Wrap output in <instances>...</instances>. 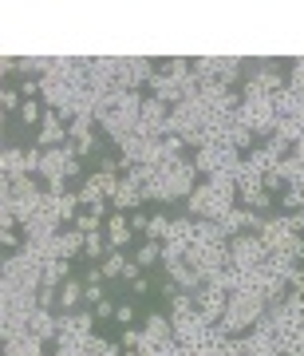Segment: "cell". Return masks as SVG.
<instances>
[{
    "label": "cell",
    "instance_id": "1",
    "mask_svg": "<svg viewBox=\"0 0 304 356\" xmlns=\"http://www.w3.org/2000/svg\"><path fill=\"white\" fill-rule=\"evenodd\" d=\"M233 206H237V194H233V191H217L214 182H198V186L190 191V198H186V214L221 222Z\"/></svg>",
    "mask_w": 304,
    "mask_h": 356
},
{
    "label": "cell",
    "instance_id": "2",
    "mask_svg": "<svg viewBox=\"0 0 304 356\" xmlns=\"http://www.w3.org/2000/svg\"><path fill=\"white\" fill-rule=\"evenodd\" d=\"M241 127H249L253 135H273L277 131V107H273V95H261V99H241V107L233 111Z\"/></svg>",
    "mask_w": 304,
    "mask_h": 356
},
{
    "label": "cell",
    "instance_id": "3",
    "mask_svg": "<svg viewBox=\"0 0 304 356\" xmlns=\"http://www.w3.org/2000/svg\"><path fill=\"white\" fill-rule=\"evenodd\" d=\"M269 261V250L257 234H241L229 242V266L241 269V273H257V269Z\"/></svg>",
    "mask_w": 304,
    "mask_h": 356
},
{
    "label": "cell",
    "instance_id": "4",
    "mask_svg": "<svg viewBox=\"0 0 304 356\" xmlns=\"http://www.w3.org/2000/svg\"><path fill=\"white\" fill-rule=\"evenodd\" d=\"M186 266H194L205 281H214L221 269H229V245H190Z\"/></svg>",
    "mask_w": 304,
    "mask_h": 356
},
{
    "label": "cell",
    "instance_id": "5",
    "mask_svg": "<svg viewBox=\"0 0 304 356\" xmlns=\"http://www.w3.org/2000/svg\"><path fill=\"white\" fill-rule=\"evenodd\" d=\"M154 60L146 56H119V72H115V83L123 91H139V83H151L154 76Z\"/></svg>",
    "mask_w": 304,
    "mask_h": 356
},
{
    "label": "cell",
    "instance_id": "6",
    "mask_svg": "<svg viewBox=\"0 0 304 356\" xmlns=\"http://www.w3.org/2000/svg\"><path fill=\"white\" fill-rule=\"evenodd\" d=\"M95 337V313L76 309V313H60V337L56 341H91Z\"/></svg>",
    "mask_w": 304,
    "mask_h": 356
},
{
    "label": "cell",
    "instance_id": "7",
    "mask_svg": "<svg viewBox=\"0 0 304 356\" xmlns=\"http://www.w3.org/2000/svg\"><path fill=\"white\" fill-rule=\"evenodd\" d=\"M194 301H198V313H202L210 325H217L221 321V313L229 309V289H221V285H202V289L194 293Z\"/></svg>",
    "mask_w": 304,
    "mask_h": 356
},
{
    "label": "cell",
    "instance_id": "8",
    "mask_svg": "<svg viewBox=\"0 0 304 356\" xmlns=\"http://www.w3.org/2000/svg\"><path fill=\"white\" fill-rule=\"evenodd\" d=\"M71 143V135H67V123H60L56 119V111L44 115V123L36 127V147H44V151H56V147H67Z\"/></svg>",
    "mask_w": 304,
    "mask_h": 356
},
{
    "label": "cell",
    "instance_id": "9",
    "mask_svg": "<svg viewBox=\"0 0 304 356\" xmlns=\"http://www.w3.org/2000/svg\"><path fill=\"white\" fill-rule=\"evenodd\" d=\"M142 332H146L151 348H162V344L174 341V321L166 317V313H146V325H142Z\"/></svg>",
    "mask_w": 304,
    "mask_h": 356
},
{
    "label": "cell",
    "instance_id": "10",
    "mask_svg": "<svg viewBox=\"0 0 304 356\" xmlns=\"http://www.w3.org/2000/svg\"><path fill=\"white\" fill-rule=\"evenodd\" d=\"M142 202H146V191H142L135 178L123 175V182H119V194L111 198V206H115V210H130V214H135Z\"/></svg>",
    "mask_w": 304,
    "mask_h": 356
},
{
    "label": "cell",
    "instance_id": "11",
    "mask_svg": "<svg viewBox=\"0 0 304 356\" xmlns=\"http://www.w3.org/2000/svg\"><path fill=\"white\" fill-rule=\"evenodd\" d=\"M107 242H111V250H123V245L135 238V229H130V218L123 214V210H111V218H107Z\"/></svg>",
    "mask_w": 304,
    "mask_h": 356
},
{
    "label": "cell",
    "instance_id": "12",
    "mask_svg": "<svg viewBox=\"0 0 304 356\" xmlns=\"http://www.w3.org/2000/svg\"><path fill=\"white\" fill-rule=\"evenodd\" d=\"M83 242H87V234H79L76 226H64L60 229V238H56V250H51V254L64 257V261H76V254H83Z\"/></svg>",
    "mask_w": 304,
    "mask_h": 356
},
{
    "label": "cell",
    "instance_id": "13",
    "mask_svg": "<svg viewBox=\"0 0 304 356\" xmlns=\"http://www.w3.org/2000/svg\"><path fill=\"white\" fill-rule=\"evenodd\" d=\"M273 194L265 191V186H241L237 191V206H245V210H257V214H265L269 218V210H273Z\"/></svg>",
    "mask_w": 304,
    "mask_h": 356
},
{
    "label": "cell",
    "instance_id": "14",
    "mask_svg": "<svg viewBox=\"0 0 304 356\" xmlns=\"http://www.w3.org/2000/svg\"><path fill=\"white\" fill-rule=\"evenodd\" d=\"M0 170H4L8 182L28 178V151H20V147H4V154H0Z\"/></svg>",
    "mask_w": 304,
    "mask_h": 356
},
{
    "label": "cell",
    "instance_id": "15",
    "mask_svg": "<svg viewBox=\"0 0 304 356\" xmlns=\"http://www.w3.org/2000/svg\"><path fill=\"white\" fill-rule=\"evenodd\" d=\"M194 234H198V218L182 210L178 218H170V238H166V242L186 245V250H190V245H194Z\"/></svg>",
    "mask_w": 304,
    "mask_h": 356
},
{
    "label": "cell",
    "instance_id": "16",
    "mask_svg": "<svg viewBox=\"0 0 304 356\" xmlns=\"http://www.w3.org/2000/svg\"><path fill=\"white\" fill-rule=\"evenodd\" d=\"M28 332H32L36 341H56V337H60V317H51L48 309H36V313L28 317Z\"/></svg>",
    "mask_w": 304,
    "mask_h": 356
},
{
    "label": "cell",
    "instance_id": "17",
    "mask_svg": "<svg viewBox=\"0 0 304 356\" xmlns=\"http://www.w3.org/2000/svg\"><path fill=\"white\" fill-rule=\"evenodd\" d=\"M146 88L154 91V99L170 103V107H178V103L186 99V95H182V88H178V83H174V79H170V76H162V72H154V76H151V83H146Z\"/></svg>",
    "mask_w": 304,
    "mask_h": 356
},
{
    "label": "cell",
    "instance_id": "18",
    "mask_svg": "<svg viewBox=\"0 0 304 356\" xmlns=\"http://www.w3.org/2000/svg\"><path fill=\"white\" fill-rule=\"evenodd\" d=\"M83 293H87L83 277H67L64 285H60V313H76V309L83 305Z\"/></svg>",
    "mask_w": 304,
    "mask_h": 356
},
{
    "label": "cell",
    "instance_id": "19",
    "mask_svg": "<svg viewBox=\"0 0 304 356\" xmlns=\"http://www.w3.org/2000/svg\"><path fill=\"white\" fill-rule=\"evenodd\" d=\"M241 76H245V60H237V56H217V83L221 88L241 83Z\"/></svg>",
    "mask_w": 304,
    "mask_h": 356
},
{
    "label": "cell",
    "instance_id": "20",
    "mask_svg": "<svg viewBox=\"0 0 304 356\" xmlns=\"http://www.w3.org/2000/svg\"><path fill=\"white\" fill-rule=\"evenodd\" d=\"M71 277V261H64V257H48L44 261V285H64V281Z\"/></svg>",
    "mask_w": 304,
    "mask_h": 356
},
{
    "label": "cell",
    "instance_id": "21",
    "mask_svg": "<svg viewBox=\"0 0 304 356\" xmlns=\"http://www.w3.org/2000/svg\"><path fill=\"white\" fill-rule=\"evenodd\" d=\"M277 348H280V356H304V329L277 332Z\"/></svg>",
    "mask_w": 304,
    "mask_h": 356
},
{
    "label": "cell",
    "instance_id": "22",
    "mask_svg": "<svg viewBox=\"0 0 304 356\" xmlns=\"http://www.w3.org/2000/svg\"><path fill=\"white\" fill-rule=\"evenodd\" d=\"M99 269H103V277H107V281L123 277V269H127V257H123V250H111V254L99 261Z\"/></svg>",
    "mask_w": 304,
    "mask_h": 356
},
{
    "label": "cell",
    "instance_id": "23",
    "mask_svg": "<svg viewBox=\"0 0 304 356\" xmlns=\"http://www.w3.org/2000/svg\"><path fill=\"white\" fill-rule=\"evenodd\" d=\"M44 99H24V107H20V123H24V127H40V123H44Z\"/></svg>",
    "mask_w": 304,
    "mask_h": 356
},
{
    "label": "cell",
    "instance_id": "24",
    "mask_svg": "<svg viewBox=\"0 0 304 356\" xmlns=\"http://www.w3.org/2000/svg\"><path fill=\"white\" fill-rule=\"evenodd\" d=\"M142 269H151V266H162V242H142L139 245V257H135Z\"/></svg>",
    "mask_w": 304,
    "mask_h": 356
},
{
    "label": "cell",
    "instance_id": "25",
    "mask_svg": "<svg viewBox=\"0 0 304 356\" xmlns=\"http://www.w3.org/2000/svg\"><path fill=\"white\" fill-rule=\"evenodd\" d=\"M186 313H198V301H194V293L178 289L174 297H170V317H186Z\"/></svg>",
    "mask_w": 304,
    "mask_h": 356
},
{
    "label": "cell",
    "instance_id": "26",
    "mask_svg": "<svg viewBox=\"0 0 304 356\" xmlns=\"http://www.w3.org/2000/svg\"><path fill=\"white\" fill-rule=\"evenodd\" d=\"M186 261V245H174V242H162V269L170 273V269H178Z\"/></svg>",
    "mask_w": 304,
    "mask_h": 356
},
{
    "label": "cell",
    "instance_id": "27",
    "mask_svg": "<svg viewBox=\"0 0 304 356\" xmlns=\"http://www.w3.org/2000/svg\"><path fill=\"white\" fill-rule=\"evenodd\" d=\"M170 238V214H154L151 229H146V242H166Z\"/></svg>",
    "mask_w": 304,
    "mask_h": 356
},
{
    "label": "cell",
    "instance_id": "28",
    "mask_svg": "<svg viewBox=\"0 0 304 356\" xmlns=\"http://www.w3.org/2000/svg\"><path fill=\"white\" fill-rule=\"evenodd\" d=\"M51 356H87V341H56Z\"/></svg>",
    "mask_w": 304,
    "mask_h": 356
},
{
    "label": "cell",
    "instance_id": "29",
    "mask_svg": "<svg viewBox=\"0 0 304 356\" xmlns=\"http://www.w3.org/2000/svg\"><path fill=\"white\" fill-rule=\"evenodd\" d=\"M0 107H4V115H20V107H24V95L20 91H12V88H4L0 91Z\"/></svg>",
    "mask_w": 304,
    "mask_h": 356
},
{
    "label": "cell",
    "instance_id": "30",
    "mask_svg": "<svg viewBox=\"0 0 304 356\" xmlns=\"http://www.w3.org/2000/svg\"><path fill=\"white\" fill-rule=\"evenodd\" d=\"M123 348H151V341H146V332L142 329H135V325H130V329H123Z\"/></svg>",
    "mask_w": 304,
    "mask_h": 356
},
{
    "label": "cell",
    "instance_id": "31",
    "mask_svg": "<svg viewBox=\"0 0 304 356\" xmlns=\"http://www.w3.org/2000/svg\"><path fill=\"white\" fill-rule=\"evenodd\" d=\"M36 301H40V309H60V289L56 285H40V293H36Z\"/></svg>",
    "mask_w": 304,
    "mask_h": 356
},
{
    "label": "cell",
    "instance_id": "32",
    "mask_svg": "<svg viewBox=\"0 0 304 356\" xmlns=\"http://www.w3.org/2000/svg\"><path fill=\"white\" fill-rule=\"evenodd\" d=\"M83 285H87V293H83V301H87V305H99L103 297H107V289H103V281H83Z\"/></svg>",
    "mask_w": 304,
    "mask_h": 356
},
{
    "label": "cell",
    "instance_id": "33",
    "mask_svg": "<svg viewBox=\"0 0 304 356\" xmlns=\"http://www.w3.org/2000/svg\"><path fill=\"white\" fill-rule=\"evenodd\" d=\"M127 293H130V297H135V301H139V297H151V293H154V281L146 277V273H142V277L135 281V285H130Z\"/></svg>",
    "mask_w": 304,
    "mask_h": 356
},
{
    "label": "cell",
    "instance_id": "34",
    "mask_svg": "<svg viewBox=\"0 0 304 356\" xmlns=\"http://www.w3.org/2000/svg\"><path fill=\"white\" fill-rule=\"evenodd\" d=\"M76 229H79V234H95V229H103V222L95 214H79L76 218Z\"/></svg>",
    "mask_w": 304,
    "mask_h": 356
},
{
    "label": "cell",
    "instance_id": "35",
    "mask_svg": "<svg viewBox=\"0 0 304 356\" xmlns=\"http://www.w3.org/2000/svg\"><path fill=\"white\" fill-rule=\"evenodd\" d=\"M289 88H304V56L289 64Z\"/></svg>",
    "mask_w": 304,
    "mask_h": 356
},
{
    "label": "cell",
    "instance_id": "36",
    "mask_svg": "<svg viewBox=\"0 0 304 356\" xmlns=\"http://www.w3.org/2000/svg\"><path fill=\"white\" fill-rule=\"evenodd\" d=\"M115 321H119L123 329H130V325H135V305H130V301H123V305L115 309Z\"/></svg>",
    "mask_w": 304,
    "mask_h": 356
},
{
    "label": "cell",
    "instance_id": "37",
    "mask_svg": "<svg viewBox=\"0 0 304 356\" xmlns=\"http://www.w3.org/2000/svg\"><path fill=\"white\" fill-rule=\"evenodd\" d=\"M130 218V229L139 234V238H146V229H151V218L142 214V210H135V214H127Z\"/></svg>",
    "mask_w": 304,
    "mask_h": 356
},
{
    "label": "cell",
    "instance_id": "38",
    "mask_svg": "<svg viewBox=\"0 0 304 356\" xmlns=\"http://www.w3.org/2000/svg\"><path fill=\"white\" fill-rule=\"evenodd\" d=\"M115 309L119 305H115L111 297H103L99 305H91V313H95V321H107V317H115Z\"/></svg>",
    "mask_w": 304,
    "mask_h": 356
},
{
    "label": "cell",
    "instance_id": "39",
    "mask_svg": "<svg viewBox=\"0 0 304 356\" xmlns=\"http://www.w3.org/2000/svg\"><path fill=\"white\" fill-rule=\"evenodd\" d=\"M289 293H296V297H304V266H296L289 273Z\"/></svg>",
    "mask_w": 304,
    "mask_h": 356
},
{
    "label": "cell",
    "instance_id": "40",
    "mask_svg": "<svg viewBox=\"0 0 304 356\" xmlns=\"http://www.w3.org/2000/svg\"><path fill=\"white\" fill-rule=\"evenodd\" d=\"M289 254H292V261H296V266H304V234H301V238H292Z\"/></svg>",
    "mask_w": 304,
    "mask_h": 356
},
{
    "label": "cell",
    "instance_id": "41",
    "mask_svg": "<svg viewBox=\"0 0 304 356\" xmlns=\"http://www.w3.org/2000/svg\"><path fill=\"white\" fill-rule=\"evenodd\" d=\"M0 245H4V250H16V245H20V234H16V229H0Z\"/></svg>",
    "mask_w": 304,
    "mask_h": 356
},
{
    "label": "cell",
    "instance_id": "42",
    "mask_svg": "<svg viewBox=\"0 0 304 356\" xmlns=\"http://www.w3.org/2000/svg\"><path fill=\"white\" fill-rule=\"evenodd\" d=\"M16 72H20V60L4 56V60H0V76H16Z\"/></svg>",
    "mask_w": 304,
    "mask_h": 356
}]
</instances>
